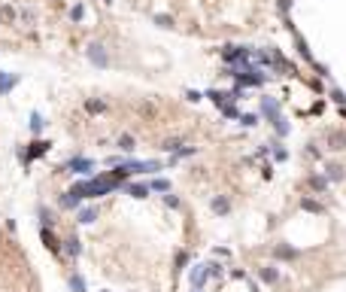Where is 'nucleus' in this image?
I'll use <instances>...</instances> for the list:
<instances>
[{"label": "nucleus", "instance_id": "4", "mask_svg": "<svg viewBox=\"0 0 346 292\" xmlns=\"http://www.w3.org/2000/svg\"><path fill=\"white\" fill-rule=\"evenodd\" d=\"M64 171H73V174H91L94 171V162L91 159H82V155H76V159H70L64 164Z\"/></svg>", "mask_w": 346, "mask_h": 292}, {"label": "nucleus", "instance_id": "35", "mask_svg": "<svg viewBox=\"0 0 346 292\" xmlns=\"http://www.w3.org/2000/svg\"><path fill=\"white\" fill-rule=\"evenodd\" d=\"M103 3H112V0H103Z\"/></svg>", "mask_w": 346, "mask_h": 292}, {"label": "nucleus", "instance_id": "1", "mask_svg": "<svg viewBox=\"0 0 346 292\" xmlns=\"http://www.w3.org/2000/svg\"><path fill=\"white\" fill-rule=\"evenodd\" d=\"M85 58L94 67H110V55H107V49H103L100 43H91V46L85 49Z\"/></svg>", "mask_w": 346, "mask_h": 292}, {"label": "nucleus", "instance_id": "34", "mask_svg": "<svg viewBox=\"0 0 346 292\" xmlns=\"http://www.w3.org/2000/svg\"><path fill=\"white\" fill-rule=\"evenodd\" d=\"M186 97L191 100V104H198V100H201V95H198V92H186Z\"/></svg>", "mask_w": 346, "mask_h": 292}, {"label": "nucleus", "instance_id": "2", "mask_svg": "<svg viewBox=\"0 0 346 292\" xmlns=\"http://www.w3.org/2000/svg\"><path fill=\"white\" fill-rule=\"evenodd\" d=\"M49 140H33L31 146H28V152H21V162H25V164H31L33 159H43V155L46 152H49Z\"/></svg>", "mask_w": 346, "mask_h": 292}, {"label": "nucleus", "instance_id": "14", "mask_svg": "<svg viewBox=\"0 0 346 292\" xmlns=\"http://www.w3.org/2000/svg\"><path fill=\"white\" fill-rule=\"evenodd\" d=\"M325 179H334V183H340V179H343V167H340V164H328Z\"/></svg>", "mask_w": 346, "mask_h": 292}, {"label": "nucleus", "instance_id": "24", "mask_svg": "<svg viewBox=\"0 0 346 292\" xmlns=\"http://www.w3.org/2000/svg\"><path fill=\"white\" fill-rule=\"evenodd\" d=\"M82 16H85V9H82V3H76V6L70 9V18H73V21H82Z\"/></svg>", "mask_w": 346, "mask_h": 292}, {"label": "nucleus", "instance_id": "3", "mask_svg": "<svg viewBox=\"0 0 346 292\" xmlns=\"http://www.w3.org/2000/svg\"><path fill=\"white\" fill-rule=\"evenodd\" d=\"M222 58H225L228 64H246V61H249V49L228 46V49H222Z\"/></svg>", "mask_w": 346, "mask_h": 292}, {"label": "nucleus", "instance_id": "28", "mask_svg": "<svg viewBox=\"0 0 346 292\" xmlns=\"http://www.w3.org/2000/svg\"><path fill=\"white\" fill-rule=\"evenodd\" d=\"M155 25H161V28H173V18H170V16H155Z\"/></svg>", "mask_w": 346, "mask_h": 292}, {"label": "nucleus", "instance_id": "11", "mask_svg": "<svg viewBox=\"0 0 346 292\" xmlns=\"http://www.w3.org/2000/svg\"><path fill=\"white\" fill-rule=\"evenodd\" d=\"M261 113H264V116H270V119H273V116H280V110H276V100H273V97H264V100H261Z\"/></svg>", "mask_w": 346, "mask_h": 292}, {"label": "nucleus", "instance_id": "29", "mask_svg": "<svg viewBox=\"0 0 346 292\" xmlns=\"http://www.w3.org/2000/svg\"><path fill=\"white\" fill-rule=\"evenodd\" d=\"M331 100H334V104H346V95L340 92V88H334V92H331Z\"/></svg>", "mask_w": 346, "mask_h": 292}, {"label": "nucleus", "instance_id": "17", "mask_svg": "<svg viewBox=\"0 0 346 292\" xmlns=\"http://www.w3.org/2000/svg\"><path fill=\"white\" fill-rule=\"evenodd\" d=\"M134 146H137V143H134L131 134H122V137H119V149H122V152H134Z\"/></svg>", "mask_w": 346, "mask_h": 292}, {"label": "nucleus", "instance_id": "16", "mask_svg": "<svg viewBox=\"0 0 346 292\" xmlns=\"http://www.w3.org/2000/svg\"><path fill=\"white\" fill-rule=\"evenodd\" d=\"M70 289H73V292H88V286H85L82 274H70Z\"/></svg>", "mask_w": 346, "mask_h": 292}, {"label": "nucleus", "instance_id": "15", "mask_svg": "<svg viewBox=\"0 0 346 292\" xmlns=\"http://www.w3.org/2000/svg\"><path fill=\"white\" fill-rule=\"evenodd\" d=\"M270 122H273V131L280 134V137H285V134H288V122H285L283 116H273Z\"/></svg>", "mask_w": 346, "mask_h": 292}, {"label": "nucleus", "instance_id": "6", "mask_svg": "<svg viewBox=\"0 0 346 292\" xmlns=\"http://www.w3.org/2000/svg\"><path fill=\"white\" fill-rule=\"evenodd\" d=\"M61 253H64V256H70V259H79V253H82V246H79V238H73V234H70V238L61 243Z\"/></svg>", "mask_w": 346, "mask_h": 292}, {"label": "nucleus", "instance_id": "32", "mask_svg": "<svg viewBox=\"0 0 346 292\" xmlns=\"http://www.w3.org/2000/svg\"><path fill=\"white\" fill-rule=\"evenodd\" d=\"M164 204H167V207H179V198L167 192V195H164Z\"/></svg>", "mask_w": 346, "mask_h": 292}, {"label": "nucleus", "instance_id": "5", "mask_svg": "<svg viewBox=\"0 0 346 292\" xmlns=\"http://www.w3.org/2000/svg\"><path fill=\"white\" fill-rule=\"evenodd\" d=\"M40 238H43V243H46V246H49V250H52V253H61V241H58V238H55V231H52L49 226H43V231H40Z\"/></svg>", "mask_w": 346, "mask_h": 292}, {"label": "nucleus", "instance_id": "27", "mask_svg": "<svg viewBox=\"0 0 346 292\" xmlns=\"http://www.w3.org/2000/svg\"><path fill=\"white\" fill-rule=\"evenodd\" d=\"M301 207H304V210H310V213H319V210H322V207L316 204V201H310V198H304V201H301Z\"/></svg>", "mask_w": 346, "mask_h": 292}, {"label": "nucleus", "instance_id": "36", "mask_svg": "<svg viewBox=\"0 0 346 292\" xmlns=\"http://www.w3.org/2000/svg\"><path fill=\"white\" fill-rule=\"evenodd\" d=\"M0 76H3V70H0Z\"/></svg>", "mask_w": 346, "mask_h": 292}, {"label": "nucleus", "instance_id": "21", "mask_svg": "<svg viewBox=\"0 0 346 292\" xmlns=\"http://www.w3.org/2000/svg\"><path fill=\"white\" fill-rule=\"evenodd\" d=\"M261 280H267V283H276V280H280V274H276L273 268H261Z\"/></svg>", "mask_w": 346, "mask_h": 292}, {"label": "nucleus", "instance_id": "12", "mask_svg": "<svg viewBox=\"0 0 346 292\" xmlns=\"http://www.w3.org/2000/svg\"><path fill=\"white\" fill-rule=\"evenodd\" d=\"M128 195H131V198H149V186H143V183H131V186H128Z\"/></svg>", "mask_w": 346, "mask_h": 292}, {"label": "nucleus", "instance_id": "13", "mask_svg": "<svg viewBox=\"0 0 346 292\" xmlns=\"http://www.w3.org/2000/svg\"><path fill=\"white\" fill-rule=\"evenodd\" d=\"M273 253H276V259H298V250H292V246H285V243H280Z\"/></svg>", "mask_w": 346, "mask_h": 292}, {"label": "nucleus", "instance_id": "10", "mask_svg": "<svg viewBox=\"0 0 346 292\" xmlns=\"http://www.w3.org/2000/svg\"><path fill=\"white\" fill-rule=\"evenodd\" d=\"M79 201H82V198H79L76 192H64V195H61V207H67V210H76V207H79Z\"/></svg>", "mask_w": 346, "mask_h": 292}, {"label": "nucleus", "instance_id": "9", "mask_svg": "<svg viewBox=\"0 0 346 292\" xmlns=\"http://www.w3.org/2000/svg\"><path fill=\"white\" fill-rule=\"evenodd\" d=\"M213 213H219V216L231 213V201H228L225 195H216V198H213Z\"/></svg>", "mask_w": 346, "mask_h": 292}, {"label": "nucleus", "instance_id": "19", "mask_svg": "<svg viewBox=\"0 0 346 292\" xmlns=\"http://www.w3.org/2000/svg\"><path fill=\"white\" fill-rule=\"evenodd\" d=\"M310 186H313L316 192H325V189H328V179H325V177H310Z\"/></svg>", "mask_w": 346, "mask_h": 292}, {"label": "nucleus", "instance_id": "20", "mask_svg": "<svg viewBox=\"0 0 346 292\" xmlns=\"http://www.w3.org/2000/svg\"><path fill=\"white\" fill-rule=\"evenodd\" d=\"M103 107H107L103 100H85V110H88V113H103Z\"/></svg>", "mask_w": 346, "mask_h": 292}, {"label": "nucleus", "instance_id": "23", "mask_svg": "<svg viewBox=\"0 0 346 292\" xmlns=\"http://www.w3.org/2000/svg\"><path fill=\"white\" fill-rule=\"evenodd\" d=\"M149 189H155V192H170V183H167V179H155Z\"/></svg>", "mask_w": 346, "mask_h": 292}, {"label": "nucleus", "instance_id": "26", "mask_svg": "<svg viewBox=\"0 0 346 292\" xmlns=\"http://www.w3.org/2000/svg\"><path fill=\"white\" fill-rule=\"evenodd\" d=\"M240 122H243L246 128H252V125H258L261 119H258V116H252V113H246V116H240Z\"/></svg>", "mask_w": 346, "mask_h": 292}, {"label": "nucleus", "instance_id": "22", "mask_svg": "<svg viewBox=\"0 0 346 292\" xmlns=\"http://www.w3.org/2000/svg\"><path fill=\"white\" fill-rule=\"evenodd\" d=\"M331 149H346V137H343V134H331Z\"/></svg>", "mask_w": 346, "mask_h": 292}, {"label": "nucleus", "instance_id": "37", "mask_svg": "<svg viewBox=\"0 0 346 292\" xmlns=\"http://www.w3.org/2000/svg\"><path fill=\"white\" fill-rule=\"evenodd\" d=\"M194 292H201V289H194Z\"/></svg>", "mask_w": 346, "mask_h": 292}, {"label": "nucleus", "instance_id": "8", "mask_svg": "<svg viewBox=\"0 0 346 292\" xmlns=\"http://www.w3.org/2000/svg\"><path fill=\"white\" fill-rule=\"evenodd\" d=\"M16 85H18V76L16 73H3V76H0V95H9Z\"/></svg>", "mask_w": 346, "mask_h": 292}, {"label": "nucleus", "instance_id": "18", "mask_svg": "<svg viewBox=\"0 0 346 292\" xmlns=\"http://www.w3.org/2000/svg\"><path fill=\"white\" fill-rule=\"evenodd\" d=\"M43 125H46L43 116H40V113H31V131H33V134H40V131H43Z\"/></svg>", "mask_w": 346, "mask_h": 292}, {"label": "nucleus", "instance_id": "31", "mask_svg": "<svg viewBox=\"0 0 346 292\" xmlns=\"http://www.w3.org/2000/svg\"><path fill=\"white\" fill-rule=\"evenodd\" d=\"M273 159H280V162H285V159H288V152L283 149V146H273Z\"/></svg>", "mask_w": 346, "mask_h": 292}, {"label": "nucleus", "instance_id": "25", "mask_svg": "<svg viewBox=\"0 0 346 292\" xmlns=\"http://www.w3.org/2000/svg\"><path fill=\"white\" fill-rule=\"evenodd\" d=\"M222 113H225L228 119H240V113H237V107H234V104H225V107H222Z\"/></svg>", "mask_w": 346, "mask_h": 292}, {"label": "nucleus", "instance_id": "7", "mask_svg": "<svg viewBox=\"0 0 346 292\" xmlns=\"http://www.w3.org/2000/svg\"><path fill=\"white\" fill-rule=\"evenodd\" d=\"M94 219H97V207H82V210L76 213V222H79V226H91Z\"/></svg>", "mask_w": 346, "mask_h": 292}, {"label": "nucleus", "instance_id": "33", "mask_svg": "<svg viewBox=\"0 0 346 292\" xmlns=\"http://www.w3.org/2000/svg\"><path fill=\"white\" fill-rule=\"evenodd\" d=\"M288 6H292V0H280V13L288 18Z\"/></svg>", "mask_w": 346, "mask_h": 292}, {"label": "nucleus", "instance_id": "30", "mask_svg": "<svg viewBox=\"0 0 346 292\" xmlns=\"http://www.w3.org/2000/svg\"><path fill=\"white\" fill-rule=\"evenodd\" d=\"M179 146H182L179 140H167L164 146H161V149H164V152H176V149H179Z\"/></svg>", "mask_w": 346, "mask_h": 292}]
</instances>
